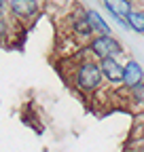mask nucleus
Masks as SVG:
<instances>
[{
	"instance_id": "obj_6",
	"label": "nucleus",
	"mask_w": 144,
	"mask_h": 152,
	"mask_svg": "<svg viewBox=\"0 0 144 152\" xmlns=\"http://www.w3.org/2000/svg\"><path fill=\"white\" fill-rule=\"evenodd\" d=\"M104 7L115 19H127V15L132 13L129 0H104Z\"/></svg>"
},
{
	"instance_id": "obj_7",
	"label": "nucleus",
	"mask_w": 144,
	"mask_h": 152,
	"mask_svg": "<svg viewBox=\"0 0 144 152\" xmlns=\"http://www.w3.org/2000/svg\"><path fill=\"white\" fill-rule=\"evenodd\" d=\"M85 17H87V23L91 26V30H93V32H100V34H110V26L104 21V17H102L98 11L89 9V11L85 13Z\"/></svg>"
},
{
	"instance_id": "obj_11",
	"label": "nucleus",
	"mask_w": 144,
	"mask_h": 152,
	"mask_svg": "<svg viewBox=\"0 0 144 152\" xmlns=\"http://www.w3.org/2000/svg\"><path fill=\"white\" fill-rule=\"evenodd\" d=\"M2 4H4V0H0V7H2Z\"/></svg>"
},
{
	"instance_id": "obj_2",
	"label": "nucleus",
	"mask_w": 144,
	"mask_h": 152,
	"mask_svg": "<svg viewBox=\"0 0 144 152\" xmlns=\"http://www.w3.org/2000/svg\"><path fill=\"white\" fill-rule=\"evenodd\" d=\"M89 49H91V53L96 57H100V59H108V57H117L123 49H121V42L117 40V38L112 34H98L91 45H89Z\"/></svg>"
},
{
	"instance_id": "obj_10",
	"label": "nucleus",
	"mask_w": 144,
	"mask_h": 152,
	"mask_svg": "<svg viewBox=\"0 0 144 152\" xmlns=\"http://www.w3.org/2000/svg\"><path fill=\"white\" fill-rule=\"evenodd\" d=\"M132 91H134V93H132V95H134V99H136V102H140V104L144 106V83H142V85H138V87H136V89H132Z\"/></svg>"
},
{
	"instance_id": "obj_4",
	"label": "nucleus",
	"mask_w": 144,
	"mask_h": 152,
	"mask_svg": "<svg viewBox=\"0 0 144 152\" xmlns=\"http://www.w3.org/2000/svg\"><path fill=\"white\" fill-rule=\"evenodd\" d=\"M100 70L102 76L110 83H123V66L115 59V57H108V59L100 61Z\"/></svg>"
},
{
	"instance_id": "obj_9",
	"label": "nucleus",
	"mask_w": 144,
	"mask_h": 152,
	"mask_svg": "<svg viewBox=\"0 0 144 152\" xmlns=\"http://www.w3.org/2000/svg\"><path fill=\"white\" fill-rule=\"evenodd\" d=\"M74 32L79 34V36H89L93 30H91V26L87 23V17H79L76 21H74Z\"/></svg>"
},
{
	"instance_id": "obj_8",
	"label": "nucleus",
	"mask_w": 144,
	"mask_h": 152,
	"mask_svg": "<svg viewBox=\"0 0 144 152\" xmlns=\"http://www.w3.org/2000/svg\"><path fill=\"white\" fill-rule=\"evenodd\" d=\"M127 26H129L134 32L144 34V13H136V11H132V13L127 15Z\"/></svg>"
},
{
	"instance_id": "obj_1",
	"label": "nucleus",
	"mask_w": 144,
	"mask_h": 152,
	"mask_svg": "<svg viewBox=\"0 0 144 152\" xmlns=\"http://www.w3.org/2000/svg\"><path fill=\"white\" fill-rule=\"evenodd\" d=\"M76 85L83 89V91H96L98 87H100V83H102V70H100V64H96V61H83L81 66H79V70H76Z\"/></svg>"
},
{
	"instance_id": "obj_5",
	"label": "nucleus",
	"mask_w": 144,
	"mask_h": 152,
	"mask_svg": "<svg viewBox=\"0 0 144 152\" xmlns=\"http://www.w3.org/2000/svg\"><path fill=\"white\" fill-rule=\"evenodd\" d=\"M11 11L17 17L28 19V17L36 15V11H38V2H36V0H11Z\"/></svg>"
},
{
	"instance_id": "obj_3",
	"label": "nucleus",
	"mask_w": 144,
	"mask_h": 152,
	"mask_svg": "<svg viewBox=\"0 0 144 152\" xmlns=\"http://www.w3.org/2000/svg\"><path fill=\"white\" fill-rule=\"evenodd\" d=\"M123 83H125L127 89H136L138 85L144 83V70L138 61L132 59V61H127L123 66Z\"/></svg>"
}]
</instances>
